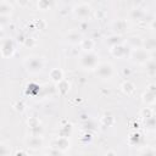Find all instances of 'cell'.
Instances as JSON below:
<instances>
[{"label":"cell","instance_id":"obj_1","mask_svg":"<svg viewBox=\"0 0 156 156\" xmlns=\"http://www.w3.org/2000/svg\"><path fill=\"white\" fill-rule=\"evenodd\" d=\"M80 65L82 67L87 68V69H93L96 68L99 66V56L95 52H85L82 57H80Z\"/></svg>","mask_w":156,"mask_h":156},{"label":"cell","instance_id":"obj_2","mask_svg":"<svg viewBox=\"0 0 156 156\" xmlns=\"http://www.w3.org/2000/svg\"><path fill=\"white\" fill-rule=\"evenodd\" d=\"M43 60L38 56H30L27 58L26 61V67H27V71L30 72V73H38L43 69Z\"/></svg>","mask_w":156,"mask_h":156},{"label":"cell","instance_id":"obj_3","mask_svg":"<svg viewBox=\"0 0 156 156\" xmlns=\"http://www.w3.org/2000/svg\"><path fill=\"white\" fill-rule=\"evenodd\" d=\"M130 57H132L133 62H136V63H145V62L149 61V54L144 49L133 50L132 54H130Z\"/></svg>","mask_w":156,"mask_h":156},{"label":"cell","instance_id":"obj_4","mask_svg":"<svg viewBox=\"0 0 156 156\" xmlns=\"http://www.w3.org/2000/svg\"><path fill=\"white\" fill-rule=\"evenodd\" d=\"M96 74L102 79L111 78L113 74V68L110 63H101L96 67Z\"/></svg>","mask_w":156,"mask_h":156},{"label":"cell","instance_id":"obj_5","mask_svg":"<svg viewBox=\"0 0 156 156\" xmlns=\"http://www.w3.org/2000/svg\"><path fill=\"white\" fill-rule=\"evenodd\" d=\"M15 51V46L11 39H4L1 43V56L2 57H10L12 56Z\"/></svg>","mask_w":156,"mask_h":156},{"label":"cell","instance_id":"obj_6","mask_svg":"<svg viewBox=\"0 0 156 156\" xmlns=\"http://www.w3.org/2000/svg\"><path fill=\"white\" fill-rule=\"evenodd\" d=\"M73 12L79 17H87L90 13V6L87 2H80L73 7Z\"/></svg>","mask_w":156,"mask_h":156},{"label":"cell","instance_id":"obj_7","mask_svg":"<svg viewBox=\"0 0 156 156\" xmlns=\"http://www.w3.org/2000/svg\"><path fill=\"white\" fill-rule=\"evenodd\" d=\"M52 147L54 149H57L60 151H65L69 147V140L68 138H65V136H58L54 143H52Z\"/></svg>","mask_w":156,"mask_h":156},{"label":"cell","instance_id":"obj_8","mask_svg":"<svg viewBox=\"0 0 156 156\" xmlns=\"http://www.w3.org/2000/svg\"><path fill=\"white\" fill-rule=\"evenodd\" d=\"M27 145L29 149L32 150H37V149H40L41 145H43V139L40 136H30L28 140H27Z\"/></svg>","mask_w":156,"mask_h":156},{"label":"cell","instance_id":"obj_9","mask_svg":"<svg viewBox=\"0 0 156 156\" xmlns=\"http://www.w3.org/2000/svg\"><path fill=\"white\" fill-rule=\"evenodd\" d=\"M111 52H112V55H113V56H116V57L121 58V57H123V56H126V55L128 54V49H127L124 45L119 44V45L113 46V48L111 49Z\"/></svg>","mask_w":156,"mask_h":156},{"label":"cell","instance_id":"obj_10","mask_svg":"<svg viewBox=\"0 0 156 156\" xmlns=\"http://www.w3.org/2000/svg\"><path fill=\"white\" fill-rule=\"evenodd\" d=\"M11 10H12V6L10 5L9 1H0V16H10L11 13Z\"/></svg>","mask_w":156,"mask_h":156},{"label":"cell","instance_id":"obj_11","mask_svg":"<svg viewBox=\"0 0 156 156\" xmlns=\"http://www.w3.org/2000/svg\"><path fill=\"white\" fill-rule=\"evenodd\" d=\"M143 48L146 51H156V39L147 38L146 40L143 41Z\"/></svg>","mask_w":156,"mask_h":156},{"label":"cell","instance_id":"obj_12","mask_svg":"<svg viewBox=\"0 0 156 156\" xmlns=\"http://www.w3.org/2000/svg\"><path fill=\"white\" fill-rule=\"evenodd\" d=\"M50 78H51L54 82L58 83V82H61V80L63 79V72H62L60 68H52V69L50 71Z\"/></svg>","mask_w":156,"mask_h":156},{"label":"cell","instance_id":"obj_13","mask_svg":"<svg viewBox=\"0 0 156 156\" xmlns=\"http://www.w3.org/2000/svg\"><path fill=\"white\" fill-rule=\"evenodd\" d=\"M128 45L130 48H133L134 50L135 49H140V48H143V40L139 37H130L128 39Z\"/></svg>","mask_w":156,"mask_h":156},{"label":"cell","instance_id":"obj_14","mask_svg":"<svg viewBox=\"0 0 156 156\" xmlns=\"http://www.w3.org/2000/svg\"><path fill=\"white\" fill-rule=\"evenodd\" d=\"M121 88H122V91H123L124 94H127V95L132 94V93L135 90V87H134V84H133L130 80H126V82H123L122 85H121Z\"/></svg>","mask_w":156,"mask_h":156},{"label":"cell","instance_id":"obj_15","mask_svg":"<svg viewBox=\"0 0 156 156\" xmlns=\"http://www.w3.org/2000/svg\"><path fill=\"white\" fill-rule=\"evenodd\" d=\"M80 48L85 51V52H90L94 48V41L91 39H83L80 41Z\"/></svg>","mask_w":156,"mask_h":156},{"label":"cell","instance_id":"obj_16","mask_svg":"<svg viewBox=\"0 0 156 156\" xmlns=\"http://www.w3.org/2000/svg\"><path fill=\"white\" fill-rule=\"evenodd\" d=\"M67 40L69 43H72V44H77V43H80L83 39H82V35L78 32H71L67 35Z\"/></svg>","mask_w":156,"mask_h":156},{"label":"cell","instance_id":"obj_17","mask_svg":"<svg viewBox=\"0 0 156 156\" xmlns=\"http://www.w3.org/2000/svg\"><path fill=\"white\" fill-rule=\"evenodd\" d=\"M143 100L146 104H154L156 101V93H152V91L146 90V93L143 95Z\"/></svg>","mask_w":156,"mask_h":156},{"label":"cell","instance_id":"obj_18","mask_svg":"<svg viewBox=\"0 0 156 156\" xmlns=\"http://www.w3.org/2000/svg\"><path fill=\"white\" fill-rule=\"evenodd\" d=\"M106 43H107L111 48H113V46H116V45H119V44L122 43V40H121V37H119V35H111V37L107 38Z\"/></svg>","mask_w":156,"mask_h":156},{"label":"cell","instance_id":"obj_19","mask_svg":"<svg viewBox=\"0 0 156 156\" xmlns=\"http://www.w3.org/2000/svg\"><path fill=\"white\" fill-rule=\"evenodd\" d=\"M57 89L60 90V93H61V94H65V93H66V91H68V89H69V83H68L67 80L62 79L61 82H58V83H57Z\"/></svg>","mask_w":156,"mask_h":156},{"label":"cell","instance_id":"obj_20","mask_svg":"<svg viewBox=\"0 0 156 156\" xmlns=\"http://www.w3.org/2000/svg\"><path fill=\"white\" fill-rule=\"evenodd\" d=\"M146 72L149 74H155L156 73V61L155 60H149L146 62Z\"/></svg>","mask_w":156,"mask_h":156},{"label":"cell","instance_id":"obj_21","mask_svg":"<svg viewBox=\"0 0 156 156\" xmlns=\"http://www.w3.org/2000/svg\"><path fill=\"white\" fill-rule=\"evenodd\" d=\"M113 26H115V29L117 32H124L127 29V23L124 20H118Z\"/></svg>","mask_w":156,"mask_h":156},{"label":"cell","instance_id":"obj_22","mask_svg":"<svg viewBox=\"0 0 156 156\" xmlns=\"http://www.w3.org/2000/svg\"><path fill=\"white\" fill-rule=\"evenodd\" d=\"M143 16H144V12H143L140 9H133V10L130 11V17H132L133 20H140Z\"/></svg>","mask_w":156,"mask_h":156},{"label":"cell","instance_id":"obj_23","mask_svg":"<svg viewBox=\"0 0 156 156\" xmlns=\"http://www.w3.org/2000/svg\"><path fill=\"white\" fill-rule=\"evenodd\" d=\"M140 115H141V117H144L145 119H149V118L154 117V112H152V110H151L150 107H145L144 110H141Z\"/></svg>","mask_w":156,"mask_h":156},{"label":"cell","instance_id":"obj_24","mask_svg":"<svg viewBox=\"0 0 156 156\" xmlns=\"http://www.w3.org/2000/svg\"><path fill=\"white\" fill-rule=\"evenodd\" d=\"M0 156H10V146L6 144H1L0 146Z\"/></svg>","mask_w":156,"mask_h":156},{"label":"cell","instance_id":"obj_25","mask_svg":"<svg viewBox=\"0 0 156 156\" xmlns=\"http://www.w3.org/2000/svg\"><path fill=\"white\" fill-rule=\"evenodd\" d=\"M141 156H156V150L152 147H146L143 150Z\"/></svg>","mask_w":156,"mask_h":156},{"label":"cell","instance_id":"obj_26","mask_svg":"<svg viewBox=\"0 0 156 156\" xmlns=\"http://www.w3.org/2000/svg\"><path fill=\"white\" fill-rule=\"evenodd\" d=\"M28 126L29 128H35V127H39L40 123H39V119H37L35 117H30L28 119Z\"/></svg>","mask_w":156,"mask_h":156},{"label":"cell","instance_id":"obj_27","mask_svg":"<svg viewBox=\"0 0 156 156\" xmlns=\"http://www.w3.org/2000/svg\"><path fill=\"white\" fill-rule=\"evenodd\" d=\"M101 121H102V123H104V124H106L107 127H110V126L115 122V119H113V117H112V116H104Z\"/></svg>","mask_w":156,"mask_h":156},{"label":"cell","instance_id":"obj_28","mask_svg":"<svg viewBox=\"0 0 156 156\" xmlns=\"http://www.w3.org/2000/svg\"><path fill=\"white\" fill-rule=\"evenodd\" d=\"M24 45H26V46H29V48L34 46V45H35V39H34V38H27L26 41H24Z\"/></svg>","mask_w":156,"mask_h":156},{"label":"cell","instance_id":"obj_29","mask_svg":"<svg viewBox=\"0 0 156 156\" xmlns=\"http://www.w3.org/2000/svg\"><path fill=\"white\" fill-rule=\"evenodd\" d=\"M49 155H50V156H61V155H62V151H60V150H57V149L51 147V149H50V151H49Z\"/></svg>","mask_w":156,"mask_h":156},{"label":"cell","instance_id":"obj_30","mask_svg":"<svg viewBox=\"0 0 156 156\" xmlns=\"http://www.w3.org/2000/svg\"><path fill=\"white\" fill-rule=\"evenodd\" d=\"M49 6H50V4H49L48 1H39V2H38V7H39L40 10H46Z\"/></svg>","mask_w":156,"mask_h":156},{"label":"cell","instance_id":"obj_31","mask_svg":"<svg viewBox=\"0 0 156 156\" xmlns=\"http://www.w3.org/2000/svg\"><path fill=\"white\" fill-rule=\"evenodd\" d=\"M7 18H10V16H0V23H1L2 27H4L5 23L7 22Z\"/></svg>","mask_w":156,"mask_h":156},{"label":"cell","instance_id":"obj_32","mask_svg":"<svg viewBox=\"0 0 156 156\" xmlns=\"http://www.w3.org/2000/svg\"><path fill=\"white\" fill-rule=\"evenodd\" d=\"M16 110H17V111H23V110H24V105H23L22 102H17V104H16Z\"/></svg>","mask_w":156,"mask_h":156},{"label":"cell","instance_id":"obj_33","mask_svg":"<svg viewBox=\"0 0 156 156\" xmlns=\"http://www.w3.org/2000/svg\"><path fill=\"white\" fill-rule=\"evenodd\" d=\"M15 156H27V154H26L23 150H18V151H16Z\"/></svg>","mask_w":156,"mask_h":156},{"label":"cell","instance_id":"obj_34","mask_svg":"<svg viewBox=\"0 0 156 156\" xmlns=\"http://www.w3.org/2000/svg\"><path fill=\"white\" fill-rule=\"evenodd\" d=\"M105 156H117V154H116L113 150H108V151L105 154Z\"/></svg>","mask_w":156,"mask_h":156},{"label":"cell","instance_id":"obj_35","mask_svg":"<svg viewBox=\"0 0 156 156\" xmlns=\"http://www.w3.org/2000/svg\"><path fill=\"white\" fill-rule=\"evenodd\" d=\"M152 57H154L152 60H155V61H156V51H154V52H152Z\"/></svg>","mask_w":156,"mask_h":156}]
</instances>
